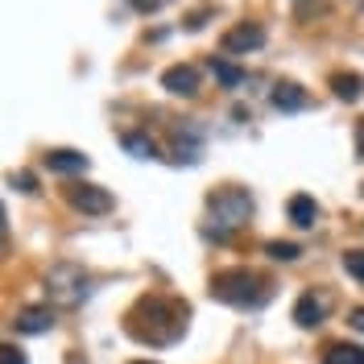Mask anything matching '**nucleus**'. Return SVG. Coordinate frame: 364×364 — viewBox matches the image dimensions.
Returning <instances> with one entry per match:
<instances>
[{"label":"nucleus","mask_w":364,"mask_h":364,"mask_svg":"<svg viewBox=\"0 0 364 364\" xmlns=\"http://www.w3.org/2000/svg\"><path fill=\"white\" fill-rule=\"evenodd\" d=\"M211 75H215L224 87H240V83H245V70L232 67V63H224V58H211Z\"/></svg>","instance_id":"nucleus-16"},{"label":"nucleus","mask_w":364,"mask_h":364,"mask_svg":"<svg viewBox=\"0 0 364 364\" xmlns=\"http://www.w3.org/2000/svg\"><path fill=\"white\" fill-rule=\"evenodd\" d=\"M356 154L364 158V120H356Z\"/></svg>","instance_id":"nucleus-22"},{"label":"nucleus","mask_w":364,"mask_h":364,"mask_svg":"<svg viewBox=\"0 0 364 364\" xmlns=\"http://www.w3.org/2000/svg\"><path fill=\"white\" fill-rule=\"evenodd\" d=\"M261 46H265V29L245 21V25H236V29H228L220 50L224 54H249V50H261Z\"/></svg>","instance_id":"nucleus-6"},{"label":"nucleus","mask_w":364,"mask_h":364,"mask_svg":"<svg viewBox=\"0 0 364 364\" xmlns=\"http://www.w3.org/2000/svg\"><path fill=\"white\" fill-rule=\"evenodd\" d=\"M120 145H124L133 158H158V145H154L149 136H141V133H124L120 136Z\"/></svg>","instance_id":"nucleus-15"},{"label":"nucleus","mask_w":364,"mask_h":364,"mask_svg":"<svg viewBox=\"0 0 364 364\" xmlns=\"http://www.w3.org/2000/svg\"><path fill=\"white\" fill-rule=\"evenodd\" d=\"M67 199H70V207H79L83 215H108L112 211V195L104 191V186H91V182H79V186H70L67 191Z\"/></svg>","instance_id":"nucleus-5"},{"label":"nucleus","mask_w":364,"mask_h":364,"mask_svg":"<svg viewBox=\"0 0 364 364\" xmlns=\"http://www.w3.org/2000/svg\"><path fill=\"white\" fill-rule=\"evenodd\" d=\"M286 211H290V224L294 228H315V220H318V203L311 195H294Z\"/></svg>","instance_id":"nucleus-12"},{"label":"nucleus","mask_w":364,"mask_h":364,"mask_svg":"<svg viewBox=\"0 0 364 364\" xmlns=\"http://www.w3.org/2000/svg\"><path fill=\"white\" fill-rule=\"evenodd\" d=\"M207 211H211L207 236L228 240L236 228L249 224V215H252V195H249V191H240V186H224V191H215V195L207 199Z\"/></svg>","instance_id":"nucleus-2"},{"label":"nucleus","mask_w":364,"mask_h":364,"mask_svg":"<svg viewBox=\"0 0 364 364\" xmlns=\"http://www.w3.org/2000/svg\"><path fill=\"white\" fill-rule=\"evenodd\" d=\"M211 298L228 306H261L269 298V282L257 277L252 269H224L211 277Z\"/></svg>","instance_id":"nucleus-3"},{"label":"nucleus","mask_w":364,"mask_h":364,"mask_svg":"<svg viewBox=\"0 0 364 364\" xmlns=\"http://www.w3.org/2000/svg\"><path fill=\"white\" fill-rule=\"evenodd\" d=\"M87 294H91L87 269H79V265L67 261V265H54V269L46 273V298L54 306H79Z\"/></svg>","instance_id":"nucleus-4"},{"label":"nucleus","mask_w":364,"mask_h":364,"mask_svg":"<svg viewBox=\"0 0 364 364\" xmlns=\"http://www.w3.org/2000/svg\"><path fill=\"white\" fill-rule=\"evenodd\" d=\"M133 364H154V360H133Z\"/></svg>","instance_id":"nucleus-24"},{"label":"nucleus","mask_w":364,"mask_h":364,"mask_svg":"<svg viewBox=\"0 0 364 364\" xmlns=\"http://www.w3.org/2000/svg\"><path fill=\"white\" fill-rule=\"evenodd\" d=\"M269 104L277 112H298V108H306V91L298 87V83H277L269 95Z\"/></svg>","instance_id":"nucleus-10"},{"label":"nucleus","mask_w":364,"mask_h":364,"mask_svg":"<svg viewBox=\"0 0 364 364\" xmlns=\"http://www.w3.org/2000/svg\"><path fill=\"white\" fill-rule=\"evenodd\" d=\"M9 236V215H4V203H0V240Z\"/></svg>","instance_id":"nucleus-23"},{"label":"nucleus","mask_w":364,"mask_h":364,"mask_svg":"<svg viewBox=\"0 0 364 364\" xmlns=\"http://www.w3.org/2000/svg\"><path fill=\"white\" fill-rule=\"evenodd\" d=\"M46 166H50L54 174H79V170H87V154H75V149H54V154H46Z\"/></svg>","instance_id":"nucleus-11"},{"label":"nucleus","mask_w":364,"mask_h":364,"mask_svg":"<svg viewBox=\"0 0 364 364\" xmlns=\"http://www.w3.org/2000/svg\"><path fill=\"white\" fill-rule=\"evenodd\" d=\"M343 269H348L364 286V252L360 249H348V252H343Z\"/></svg>","instance_id":"nucleus-18"},{"label":"nucleus","mask_w":364,"mask_h":364,"mask_svg":"<svg viewBox=\"0 0 364 364\" xmlns=\"http://www.w3.org/2000/svg\"><path fill=\"white\" fill-rule=\"evenodd\" d=\"M265 252H269L273 261H298V257H302V249L290 245V240H269V249Z\"/></svg>","instance_id":"nucleus-17"},{"label":"nucleus","mask_w":364,"mask_h":364,"mask_svg":"<svg viewBox=\"0 0 364 364\" xmlns=\"http://www.w3.org/2000/svg\"><path fill=\"white\" fill-rule=\"evenodd\" d=\"M327 311H331V298L315 294V290H311V294H302L294 302V318H298V327H306V331H311V327H318V323L327 318Z\"/></svg>","instance_id":"nucleus-7"},{"label":"nucleus","mask_w":364,"mask_h":364,"mask_svg":"<svg viewBox=\"0 0 364 364\" xmlns=\"http://www.w3.org/2000/svg\"><path fill=\"white\" fill-rule=\"evenodd\" d=\"M331 87H336V95H340V100H348V104H356V100H360L364 95V79L360 75H331Z\"/></svg>","instance_id":"nucleus-14"},{"label":"nucleus","mask_w":364,"mask_h":364,"mask_svg":"<svg viewBox=\"0 0 364 364\" xmlns=\"http://www.w3.org/2000/svg\"><path fill=\"white\" fill-rule=\"evenodd\" d=\"M348 323H352L356 331H364V306H356V311H352V318H348Z\"/></svg>","instance_id":"nucleus-21"},{"label":"nucleus","mask_w":364,"mask_h":364,"mask_svg":"<svg viewBox=\"0 0 364 364\" xmlns=\"http://www.w3.org/2000/svg\"><path fill=\"white\" fill-rule=\"evenodd\" d=\"M0 364H29V360H25L21 348H13V343H0Z\"/></svg>","instance_id":"nucleus-19"},{"label":"nucleus","mask_w":364,"mask_h":364,"mask_svg":"<svg viewBox=\"0 0 364 364\" xmlns=\"http://www.w3.org/2000/svg\"><path fill=\"white\" fill-rule=\"evenodd\" d=\"M13 323H17V331H21V336H42V331L54 327V315H50L46 306H25Z\"/></svg>","instance_id":"nucleus-9"},{"label":"nucleus","mask_w":364,"mask_h":364,"mask_svg":"<svg viewBox=\"0 0 364 364\" xmlns=\"http://www.w3.org/2000/svg\"><path fill=\"white\" fill-rule=\"evenodd\" d=\"M323 364H364V348L360 343H331L323 352Z\"/></svg>","instance_id":"nucleus-13"},{"label":"nucleus","mask_w":364,"mask_h":364,"mask_svg":"<svg viewBox=\"0 0 364 364\" xmlns=\"http://www.w3.org/2000/svg\"><path fill=\"white\" fill-rule=\"evenodd\" d=\"M13 182H17V191H25V195H29V191H38V178H33L29 170H21V174H13Z\"/></svg>","instance_id":"nucleus-20"},{"label":"nucleus","mask_w":364,"mask_h":364,"mask_svg":"<svg viewBox=\"0 0 364 364\" xmlns=\"http://www.w3.org/2000/svg\"><path fill=\"white\" fill-rule=\"evenodd\" d=\"M161 87L170 95H195L199 91V70L195 67H170L161 75Z\"/></svg>","instance_id":"nucleus-8"},{"label":"nucleus","mask_w":364,"mask_h":364,"mask_svg":"<svg viewBox=\"0 0 364 364\" xmlns=\"http://www.w3.org/2000/svg\"><path fill=\"white\" fill-rule=\"evenodd\" d=\"M186 327V306L170 302V298H141L129 311V336L141 343H174Z\"/></svg>","instance_id":"nucleus-1"}]
</instances>
